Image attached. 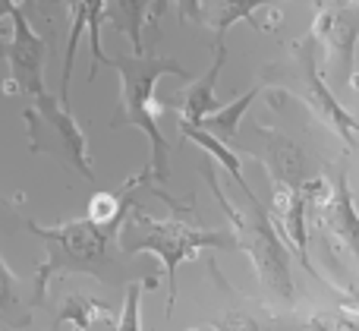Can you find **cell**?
Wrapping results in <instances>:
<instances>
[{
  "mask_svg": "<svg viewBox=\"0 0 359 331\" xmlns=\"http://www.w3.org/2000/svg\"><path fill=\"white\" fill-rule=\"evenodd\" d=\"M117 246L126 256L151 252V256L161 259L164 275H168V316H170L174 313V303H177L180 262L198 259V252L208 250V246H233V240H230V234H221V231H202L198 224L180 218V215L177 218L158 221L133 205L117 231Z\"/></svg>",
  "mask_w": 359,
  "mask_h": 331,
  "instance_id": "3957f363",
  "label": "cell"
},
{
  "mask_svg": "<svg viewBox=\"0 0 359 331\" xmlns=\"http://www.w3.org/2000/svg\"><path fill=\"white\" fill-rule=\"evenodd\" d=\"M10 41H6V63H10V86H16L22 95L38 98L44 95V60H48V44L32 29L25 19V10L19 4H10Z\"/></svg>",
  "mask_w": 359,
  "mask_h": 331,
  "instance_id": "52a82bcc",
  "label": "cell"
},
{
  "mask_svg": "<svg viewBox=\"0 0 359 331\" xmlns=\"http://www.w3.org/2000/svg\"><path fill=\"white\" fill-rule=\"evenodd\" d=\"M180 133H183L186 139H192V142H196L198 149H202L205 155H208L215 164H221V168L230 174V180L236 183V187H246V177H243L240 155H236V151L230 149V145H224L221 139H215V136H211V133L198 130L196 123H183V120H180Z\"/></svg>",
  "mask_w": 359,
  "mask_h": 331,
  "instance_id": "2e32d148",
  "label": "cell"
},
{
  "mask_svg": "<svg viewBox=\"0 0 359 331\" xmlns=\"http://www.w3.org/2000/svg\"><path fill=\"white\" fill-rule=\"evenodd\" d=\"M259 92H262V86H252L249 92H243V95H236L230 104H224V107H215L211 114H205L202 120H198V130H205V133H211L215 139H221L224 145H233L236 139H240V120H243V114L252 107V101L259 98Z\"/></svg>",
  "mask_w": 359,
  "mask_h": 331,
  "instance_id": "4fadbf2b",
  "label": "cell"
},
{
  "mask_svg": "<svg viewBox=\"0 0 359 331\" xmlns=\"http://www.w3.org/2000/svg\"><path fill=\"white\" fill-rule=\"evenodd\" d=\"M114 69L120 76V107H123V117L130 120L133 126L149 136V164L136 180V187L142 183H168L170 177V149L168 139L161 133V104L155 101V86L164 79V76H177V79H186V69L174 63L170 57H107Z\"/></svg>",
  "mask_w": 359,
  "mask_h": 331,
  "instance_id": "6da1fadb",
  "label": "cell"
},
{
  "mask_svg": "<svg viewBox=\"0 0 359 331\" xmlns=\"http://www.w3.org/2000/svg\"><path fill=\"white\" fill-rule=\"evenodd\" d=\"M215 331H262V325L246 313H233L227 319H217L215 322Z\"/></svg>",
  "mask_w": 359,
  "mask_h": 331,
  "instance_id": "44dd1931",
  "label": "cell"
},
{
  "mask_svg": "<svg viewBox=\"0 0 359 331\" xmlns=\"http://www.w3.org/2000/svg\"><path fill=\"white\" fill-rule=\"evenodd\" d=\"M293 50H297V63H299V88H297L299 101H303V104L309 107L312 117H316L318 123L328 126V130L334 133L344 145H347V149H356L359 120L334 98L331 86L325 82L322 69H318L316 60H312V41L297 44Z\"/></svg>",
  "mask_w": 359,
  "mask_h": 331,
  "instance_id": "8992f818",
  "label": "cell"
},
{
  "mask_svg": "<svg viewBox=\"0 0 359 331\" xmlns=\"http://www.w3.org/2000/svg\"><path fill=\"white\" fill-rule=\"evenodd\" d=\"M180 22H202V0H177Z\"/></svg>",
  "mask_w": 359,
  "mask_h": 331,
  "instance_id": "7402d4cb",
  "label": "cell"
},
{
  "mask_svg": "<svg viewBox=\"0 0 359 331\" xmlns=\"http://www.w3.org/2000/svg\"><path fill=\"white\" fill-rule=\"evenodd\" d=\"M54 4L69 6V38H67V54H63V76H60V101L69 107V79H73V63H76V48L79 38L88 32V50H92V69L88 79H95L101 63H107V54L101 48V22H104V0H54Z\"/></svg>",
  "mask_w": 359,
  "mask_h": 331,
  "instance_id": "8fae6325",
  "label": "cell"
},
{
  "mask_svg": "<svg viewBox=\"0 0 359 331\" xmlns=\"http://www.w3.org/2000/svg\"><path fill=\"white\" fill-rule=\"evenodd\" d=\"M32 234L48 246V259L38 265L32 306H41L48 297V284L57 275H104L107 246L117 243L120 224H98L92 218H76L63 224L44 227L38 221H25Z\"/></svg>",
  "mask_w": 359,
  "mask_h": 331,
  "instance_id": "277c9868",
  "label": "cell"
},
{
  "mask_svg": "<svg viewBox=\"0 0 359 331\" xmlns=\"http://www.w3.org/2000/svg\"><path fill=\"white\" fill-rule=\"evenodd\" d=\"M25 126H29V133L48 126V130L57 136V142L63 145V155L69 158V164H73L82 177H88L92 183H98L95 168H92V158H88L86 133H82V126L76 123V117L69 114V107L63 104L57 95L44 92V95H38V98H32L29 111H25Z\"/></svg>",
  "mask_w": 359,
  "mask_h": 331,
  "instance_id": "9c48e42d",
  "label": "cell"
},
{
  "mask_svg": "<svg viewBox=\"0 0 359 331\" xmlns=\"http://www.w3.org/2000/svg\"><path fill=\"white\" fill-rule=\"evenodd\" d=\"M164 4H168V0H151L145 22H149V25H158V22H161V16H164Z\"/></svg>",
  "mask_w": 359,
  "mask_h": 331,
  "instance_id": "603a6c76",
  "label": "cell"
},
{
  "mask_svg": "<svg viewBox=\"0 0 359 331\" xmlns=\"http://www.w3.org/2000/svg\"><path fill=\"white\" fill-rule=\"evenodd\" d=\"M208 187L215 193V199L221 202L224 215L230 218L233 224V237H236V246L252 259L255 271H259V281H262V290L271 303L278 306H287L293 300V278H290V250L280 243L278 231L271 224V215L265 212L262 199L252 193V187H236L246 199V208H236L233 202L224 196L221 183L208 174Z\"/></svg>",
  "mask_w": 359,
  "mask_h": 331,
  "instance_id": "7a4b0ae2",
  "label": "cell"
},
{
  "mask_svg": "<svg viewBox=\"0 0 359 331\" xmlns=\"http://www.w3.org/2000/svg\"><path fill=\"white\" fill-rule=\"evenodd\" d=\"M341 303H344L347 309H353V313H359V294H344Z\"/></svg>",
  "mask_w": 359,
  "mask_h": 331,
  "instance_id": "cb8c5ba5",
  "label": "cell"
},
{
  "mask_svg": "<svg viewBox=\"0 0 359 331\" xmlns=\"http://www.w3.org/2000/svg\"><path fill=\"white\" fill-rule=\"evenodd\" d=\"M95 319H111L107 316V306L98 300H92V297H82V294H73L67 297V303L60 306V316H57V325H63V322H69L76 331H88L92 328Z\"/></svg>",
  "mask_w": 359,
  "mask_h": 331,
  "instance_id": "d6986e66",
  "label": "cell"
},
{
  "mask_svg": "<svg viewBox=\"0 0 359 331\" xmlns=\"http://www.w3.org/2000/svg\"><path fill=\"white\" fill-rule=\"evenodd\" d=\"M224 63H227V44H215V63L198 79H192L186 86V92L180 95L177 114L183 123H198L205 114H211L217 107V79L224 73Z\"/></svg>",
  "mask_w": 359,
  "mask_h": 331,
  "instance_id": "7c38bea8",
  "label": "cell"
},
{
  "mask_svg": "<svg viewBox=\"0 0 359 331\" xmlns=\"http://www.w3.org/2000/svg\"><path fill=\"white\" fill-rule=\"evenodd\" d=\"M151 284H155V278L126 284L123 309H120V319L114 322V331H142V294H145V288H151Z\"/></svg>",
  "mask_w": 359,
  "mask_h": 331,
  "instance_id": "ffe728a7",
  "label": "cell"
},
{
  "mask_svg": "<svg viewBox=\"0 0 359 331\" xmlns=\"http://www.w3.org/2000/svg\"><path fill=\"white\" fill-rule=\"evenodd\" d=\"M325 193V180H306L303 187L274 193V231L280 243L290 250V256L303 265L309 275H318L316 265L309 262V205Z\"/></svg>",
  "mask_w": 359,
  "mask_h": 331,
  "instance_id": "ba28073f",
  "label": "cell"
},
{
  "mask_svg": "<svg viewBox=\"0 0 359 331\" xmlns=\"http://www.w3.org/2000/svg\"><path fill=\"white\" fill-rule=\"evenodd\" d=\"M318 221L328 231V237H334L341 250H347L359 262V212L353 205L344 164L331 170V177L325 180V193L318 196Z\"/></svg>",
  "mask_w": 359,
  "mask_h": 331,
  "instance_id": "30bf717a",
  "label": "cell"
},
{
  "mask_svg": "<svg viewBox=\"0 0 359 331\" xmlns=\"http://www.w3.org/2000/svg\"><path fill=\"white\" fill-rule=\"evenodd\" d=\"M312 41L325 50V73L334 86H353V50L359 41V0H318Z\"/></svg>",
  "mask_w": 359,
  "mask_h": 331,
  "instance_id": "5b68a950",
  "label": "cell"
},
{
  "mask_svg": "<svg viewBox=\"0 0 359 331\" xmlns=\"http://www.w3.org/2000/svg\"><path fill=\"white\" fill-rule=\"evenodd\" d=\"M149 6H151V0H104V19L120 35H126V41L133 44V57L145 54L142 22L149 16Z\"/></svg>",
  "mask_w": 359,
  "mask_h": 331,
  "instance_id": "5bb4252c",
  "label": "cell"
},
{
  "mask_svg": "<svg viewBox=\"0 0 359 331\" xmlns=\"http://www.w3.org/2000/svg\"><path fill=\"white\" fill-rule=\"evenodd\" d=\"M32 303L22 297V281L10 271V265L0 256V322L10 328H25L32 322Z\"/></svg>",
  "mask_w": 359,
  "mask_h": 331,
  "instance_id": "9a60e30c",
  "label": "cell"
},
{
  "mask_svg": "<svg viewBox=\"0 0 359 331\" xmlns=\"http://www.w3.org/2000/svg\"><path fill=\"white\" fill-rule=\"evenodd\" d=\"M274 4H280V0H221V6H217V13H215V22H211V29H215V44H224L227 32L233 29L236 22H249L259 32L255 10H265V6H274Z\"/></svg>",
  "mask_w": 359,
  "mask_h": 331,
  "instance_id": "e0dca14e",
  "label": "cell"
},
{
  "mask_svg": "<svg viewBox=\"0 0 359 331\" xmlns=\"http://www.w3.org/2000/svg\"><path fill=\"white\" fill-rule=\"evenodd\" d=\"M13 0H0V35H4V22H6V10H10Z\"/></svg>",
  "mask_w": 359,
  "mask_h": 331,
  "instance_id": "d4e9b609",
  "label": "cell"
},
{
  "mask_svg": "<svg viewBox=\"0 0 359 331\" xmlns=\"http://www.w3.org/2000/svg\"><path fill=\"white\" fill-rule=\"evenodd\" d=\"M265 328L278 331H359V313L353 309H334V313H318L306 322H271Z\"/></svg>",
  "mask_w": 359,
  "mask_h": 331,
  "instance_id": "ac0fdd59",
  "label": "cell"
}]
</instances>
